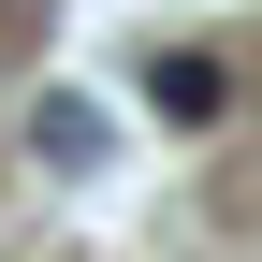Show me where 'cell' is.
<instances>
[{"label": "cell", "mask_w": 262, "mask_h": 262, "mask_svg": "<svg viewBox=\"0 0 262 262\" xmlns=\"http://www.w3.org/2000/svg\"><path fill=\"white\" fill-rule=\"evenodd\" d=\"M146 102L160 117H219V58H146Z\"/></svg>", "instance_id": "cell-1"}, {"label": "cell", "mask_w": 262, "mask_h": 262, "mask_svg": "<svg viewBox=\"0 0 262 262\" xmlns=\"http://www.w3.org/2000/svg\"><path fill=\"white\" fill-rule=\"evenodd\" d=\"M29 146H44V160H102V117H88V102H44Z\"/></svg>", "instance_id": "cell-2"}]
</instances>
